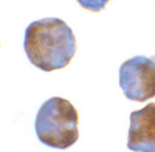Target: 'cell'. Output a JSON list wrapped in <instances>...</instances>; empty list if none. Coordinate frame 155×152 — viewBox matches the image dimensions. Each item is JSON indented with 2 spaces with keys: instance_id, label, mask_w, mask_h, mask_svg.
I'll use <instances>...</instances> for the list:
<instances>
[{
  "instance_id": "5b68a950",
  "label": "cell",
  "mask_w": 155,
  "mask_h": 152,
  "mask_svg": "<svg viewBox=\"0 0 155 152\" xmlns=\"http://www.w3.org/2000/svg\"><path fill=\"white\" fill-rule=\"evenodd\" d=\"M80 6L93 12H99L104 9L110 0H76Z\"/></svg>"
},
{
  "instance_id": "3957f363",
  "label": "cell",
  "mask_w": 155,
  "mask_h": 152,
  "mask_svg": "<svg viewBox=\"0 0 155 152\" xmlns=\"http://www.w3.org/2000/svg\"><path fill=\"white\" fill-rule=\"evenodd\" d=\"M119 81L130 101L143 103L155 97V56L140 55L125 61L120 68Z\"/></svg>"
},
{
  "instance_id": "6da1fadb",
  "label": "cell",
  "mask_w": 155,
  "mask_h": 152,
  "mask_svg": "<svg viewBox=\"0 0 155 152\" xmlns=\"http://www.w3.org/2000/svg\"><path fill=\"white\" fill-rule=\"evenodd\" d=\"M71 28L58 18L34 21L27 27L24 50L31 63L46 72L69 65L76 53Z\"/></svg>"
},
{
  "instance_id": "277c9868",
  "label": "cell",
  "mask_w": 155,
  "mask_h": 152,
  "mask_svg": "<svg viewBox=\"0 0 155 152\" xmlns=\"http://www.w3.org/2000/svg\"><path fill=\"white\" fill-rule=\"evenodd\" d=\"M127 147L135 152H155V103L131 113Z\"/></svg>"
},
{
  "instance_id": "7a4b0ae2",
  "label": "cell",
  "mask_w": 155,
  "mask_h": 152,
  "mask_svg": "<svg viewBox=\"0 0 155 152\" xmlns=\"http://www.w3.org/2000/svg\"><path fill=\"white\" fill-rule=\"evenodd\" d=\"M78 113L65 98L53 97L39 109L34 129L39 141L52 148L65 150L79 138Z\"/></svg>"
}]
</instances>
